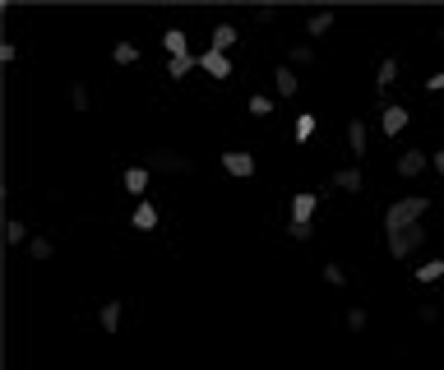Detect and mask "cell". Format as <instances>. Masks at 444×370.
<instances>
[{"mask_svg":"<svg viewBox=\"0 0 444 370\" xmlns=\"http://www.w3.org/2000/svg\"><path fill=\"white\" fill-rule=\"evenodd\" d=\"M190 167H195V162H190V153H181V148H153V153H148V171H167V176H185Z\"/></svg>","mask_w":444,"mask_h":370,"instance_id":"7a4b0ae2","label":"cell"},{"mask_svg":"<svg viewBox=\"0 0 444 370\" xmlns=\"http://www.w3.org/2000/svg\"><path fill=\"white\" fill-rule=\"evenodd\" d=\"M366 324H370V315H366L361 306H352V310H347V329H352V333H361Z\"/></svg>","mask_w":444,"mask_h":370,"instance_id":"f1b7e54d","label":"cell"},{"mask_svg":"<svg viewBox=\"0 0 444 370\" xmlns=\"http://www.w3.org/2000/svg\"><path fill=\"white\" fill-rule=\"evenodd\" d=\"M250 116H255V121H264V116H273V97H264V92H255V97H250Z\"/></svg>","mask_w":444,"mask_h":370,"instance_id":"603a6c76","label":"cell"},{"mask_svg":"<svg viewBox=\"0 0 444 370\" xmlns=\"http://www.w3.org/2000/svg\"><path fill=\"white\" fill-rule=\"evenodd\" d=\"M394 79H398V61H394V56H384V61H380V75H375V88L384 92Z\"/></svg>","mask_w":444,"mask_h":370,"instance_id":"44dd1931","label":"cell"},{"mask_svg":"<svg viewBox=\"0 0 444 370\" xmlns=\"http://www.w3.org/2000/svg\"><path fill=\"white\" fill-rule=\"evenodd\" d=\"M200 70L209 79H231V61L222 56V51H200Z\"/></svg>","mask_w":444,"mask_h":370,"instance_id":"8992f818","label":"cell"},{"mask_svg":"<svg viewBox=\"0 0 444 370\" xmlns=\"http://www.w3.org/2000/svg\"><path fill=\"white\" fill-rule=\"evenodd\" d=\"M236 37H241L236 23H218V28H213V46H209V51H222V56H227L231 46H236Z\"/></svg>","mask_w":444,"mask_h":370,"instance_id":"8fae6325","label":"cell"},{"mask_svg":"<svg viewBox=\"0 0 444 370\" xmlns=\"http://www.w3.org/2000/svg\"><path fill=\"white\" fill-rule=\"evenodd\" d=\"M70 107H75V111H88V88H84V84H75V88H70Z\"/></svg>","mask_w":444,"mask_h":370,"instance_id":"4dcf8cb0","label":"cell"},{"mask_svg":"<svg viewBox=\"0 0 444 370\" xmlns=\"http://www.w3.org/2000/svg\"><path fill=\"white\" fill-rule=\"evenodd\" d=\"M430 167H435V171L444 176V148H435V157H430Z\"/></svg>","mask_w":444,"mask_h":370,"instance_id":"d6a6232c","label":"cell"},{"mask_svg":"<svg viewBox=\"0 0 444 370\" xmlns=\"http://www.w3.org/2000/svg\"><path fill=\"white\" fill-rule=\"evenodd\" d=\"M111 56H116V65H135V61H139V46H135V42H116V51H111Z\"/></svg>","mask_w":444,"mask_h":370,"instance_id":"484cf974","label":"cell"},{"mask_svg":"<svg viewBox=\"0 0 444 370\" xmlns=\"http://www.w3.org/2000/svg\"><path fill=\"white\" fill-rule=\"evenodd\" d=\"M287 65H291V70H296V65H315V46H310V42L287 46Z\"/></svg>","mask_w":444,"mask_h":370,"instance_id":"ac0fdd59","label":"cell"},{"mask_svg":"<svg viewBox=\"0 0 444 370\" xmlns=\"http://www.w3.org/2000/svg\"><path fill=\"white\" fill-rule=\"evenodd\" d=\"M5 246H28V227L15 222V217H5Z\"/></svg>","mask_w":444,"mask_h":370,"instance_id":"7402d4cb","label":"cell"},{"mask_svg":"<svg viewBox=\"0 0 444 370\" xmlns=\"http://www.w3.org/2000/svg\"><path fill=\"white\" fill-rule=\"evenodd\" d=\"M162 46H167L171 56H195V51H190V37H185L181 28H167V32H162Z\"/></svg>","mask_w":444,"mask_h":370,"instance_id":"7c38bea8","label":"cell"},{"mask_svg":"<svg viewBox=\"0 0 444 370\" xmlns=\"http://www.w3.org/2000/svg\"><path fill=\"white\" fill-rule=\"evenodd\" d=\"M324 282H334V287H347V273H342V264H324Z\"/></svg>","mask_w":444,"mask_h":370,"instance_id":"f546056e","label":"cell"},{"mask_svg":"<svg viewBox=\"0 0 444 370\" xmlns=\"http://www.w3.org/2000/svg\"><path fill=\"white\" fill-rule=\"evenodd\" d=\"M440 278H444V260H426V264H416V282H421V287L440 282Z\"/></svg>","mask_w":444,"mask_h":370,"instance_id":"e0dca14e","label":"cell"},{"mask_svg":"<svg viewBox=\"0 0 444 370\" xmlns=\"http://www.w3.org/2000/svg\"><path fill=\"white\" fill-rule=\"evenodd\" d=\"M334 28V14L329 10H315V14L306 19V37H320V32H329Z\"/></svg>","mask_w":444,"mask_h":370,"instance_id":"ffe728a7","label":"cell"},{"mask_svg":"<svg viewBox=\"0 0 444 370\" xmlns=\"http://www.w3.org/2000/svg\"><path fill=\"white\" fill-rule=\"evenodd\" d=\"M416 320H421V324H440V306H435V301H421V306H416Z\"/></svg>","mask_w":444,"mask_h":370,"instance_id":"83f0119b","label":"cell"},{"mask_svg":"<svg viewBox=\"0 0 444 370\" xmlns=\"http://www.w3.org/2000/svg\"><path fill=\"white\" fill-rule=\"evenodd\" d=\"M407 121H412V111L398 107V102H389V107H384V116H380V130L394 139V135H403V130H407Z\"/></svg>","mask_w":444,"mask_h":370,"instance_id":"277c9868","label":"cell"},{"mask_svg":"<svg viewBox=\"0 0 444 370\" xmlns=\"http://www.w3.org/2000/svg\"><path fill=\"white\" fill-rule=\"evenodd\" d=\"M148 176H153L148 167H130L121 181H125V190H130V195H144V190H148Z\"/></svg>","mask_w":444,"mask_h":370,"instance_id":"4fadbf2b","label":"cell"},{"mask_svg":"<svg viewBox=\"0 0 444 370\" xmlns=\"http://www.w3.org/2000/svg\"><path fill=\"white\" fill-rule=\"evenodd\" d=\"M421 246H426V222H416V227L394 231V236H389V250H394L398 260H412V255H416Z\"/></svg>","mask_w":444,"mask_h":370,"instance_id":"3957f363","label":"cell"},{"mask_svg":"<svg viewBox=\"0 0 444 370\" xmlns=\"http://www.w3.org/2000/svg\"><path fill=\"white\" fill-rule=\"evenodd\" d=\"M130 227H135V231H153V227H157V208L144 199V204L135 208V222H130Z\"/></svg>","mask_w":444,"mask_h":370,"instance_id":"9a60e30c","label":"cell"},{"mask_svg":"<svg viewBox=\"0 0 444 370\" xmlns=\"http://www.w3.org/2000/svg\"><path fill=\"white\" fill-rule=\"evenodd\" d=\"M222 167H227L231 176H255V157L245 153V148H227V153H222Z\"/></svg>","mask_w":444,"mask_h":370,"instance_id":"52a82bcc","label":"cell"},{"mask_svg":"<svg viewBox=\"0 0 444 370\" xmlns=\"http://www.w3.org/2000/svg\"><path fill=\"white\" fill-rule=\"evenodd\" d=\"M121 301H107V306L97 310V324H102V329H107V333H116V329H121Z\"/></svg>","mask_w":444,"mask_h":370,"instance_id":"5bb4252c","label":"cell"},{"mask_svg":"<svg viewBox=\"0 0 444 370\" xmlns=\"http://www.w3.org/2000/svg\"><path fill=\"white\" fill-rule=\"evenodd\" d=\"M28 255H32V260H51V255H56V246H51L46 236H32V241H28Z\"/></svg>","mask_w":444,"mask_h":370,"instance_id":"d4e9b609","label":"cell"},{"mask_svg":"<svg viewBox=\"0 0 444 370\" xmlns=\"http://www.w3.org/2000/svg\"><path fill=\"white\" fill-rule=\"evenodd\" d=\"M334 185H338V190H347V195H356L366 181H361V171H356V167H342V171L334 176Z\"/></svg>","mask_w":444,"mask_h":370,"instance_id":"d6986e66","label":"cell"},{"mask_svg":"<svg viewBox=\"0 0 444 370\" xmlns=\"http://www.w3.org/2000/svg\"><path fill=\"white\" fill-rule=\"evenodd\" d=\"M310 135H315V116H296V125H291V139H296V144H306Z\"/></svg>","mask_w":444,"mask_h":370,"instance_id":"cb8c5ba5","label":"cell"},{"mask_svg":"<svg viewBox=\"0 0 444 370\" xmlns=\"http://www.w3.org/2000/svg\"><path fill=\"white\" fill-rule=\"evenodd\" d=\"M440 46H444V32H440Z\"/></svg>","mask_w":444,"mask_h":370,"instance_id":"836d02e7","label":"cell"},{"mask_svg":"<svg viewBox=\"0 0 444 370\" xmlns=\"http://www.w3.org/2000/svg\"><path fill=\"white\" fill-rule=\"evenodd\" d=\"M426 213H430V199H426V195H412V199L389 204V213H384V236H394V231L416 227V222H421Z\"/></svg>","mask_w":444,"mask_h":370,"instance_id":"6da1fadb","label":"cell"},{"mask_svg":"<svg viewBox=\"0 0 444 370\" xmlns=\"http://www.w3.org/2000/svg\"><path fill=\"white\" fill-rule=\"evenodd\" d=\"M347 153H352V157H366V153H370L366 121H352V125H347Z\"/></svg>","mask_w":444,"mask_h":370,"instance_id":"30bf717a","label":"cell"},{"mask_svg":"<svg viewBox=\"0 0 444 370\" xmlns=\"http://www.w3.org/2000/svg\"><path fill=\"white\" fill-rule=\"evenodd\" d=\"M190 70H200V56H171L167 61V79H185Z\"/></svg>","mask_w":444,"mask_h":370,"instance_id":"2e32d148","label":"cell"},{"mask_svg":"<svg viewBox=\"0 0 444 370\" xmlns=\"http://www.w3.org/2000/svg\"><path fill=\"white\" fill-rule=\"evenodd\" d=\"M287 236L291 241H310V236H315V222H287Z\"/></svg>","mask_w":444,"mask_h":370,"instance_id":"4316f807","label":"cell"},{"mask_svg":"<svg viewBox=\"0 0 444 370\" xmlns=\"http://www.w3.org/2000/svg\"><path fill=\"white\" fill-rule=\"evenodd\" d=\"M273 88H278V97H296V88H301V75H296L291 65H278V70H273Z\"/></svg>","mask_w":444,"mask_h":370,"instance_id":"9c48e42d","label":"cell"},{"mask_svg":"<svg viewBox=\"0 0 444 370\" xmlns=\"http://www.w3.org/2000/svg\"><path fill=\"white\" fill-rule=\"evenodd\" d=\"M426 167H430V157L421 153V148H407V153H398V176H403V181H416Z\"/></svg>","mask_w":444,"mask_h":370,"instance_id":"5b68a950","label":"cell"},{"mask_svg":"<svg viewBox=\"0 0 444 370\" xmlns=\"http://www.w3.org/2000/svg\"><path fill=\"white\" fill-rule=\"evenodd\" d=\"M426 88H430V92H444V75H430V79H426Z\"/></svg>","mask_w":444,"mask_h":370,"instance_id":"1f68e13d","label":"cell"},{"mask_svg":"<svg viewBox=\"0 0 444 370\" xmlns=\"http://www.w3.org/2000/svg\"><path fill=\"white\" fill-rule=\"evenodd\" d=\"M315 208H320V199H315L310 190H296V195H291V222H310Z\"/></svg>","mask_w":444,"mask_h":370,"instance_id":"ba28073f","label":"cell"}]
</instances>
